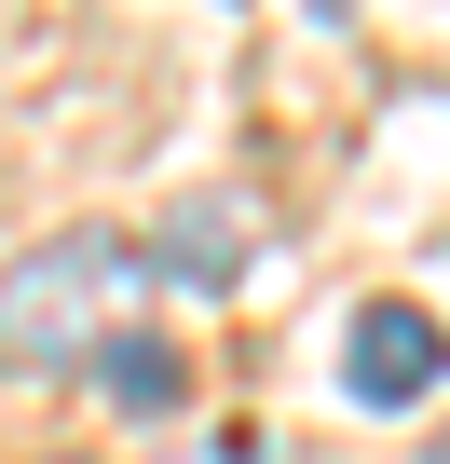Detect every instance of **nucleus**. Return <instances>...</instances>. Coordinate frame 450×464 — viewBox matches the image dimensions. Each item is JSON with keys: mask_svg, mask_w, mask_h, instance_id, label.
<instances>
[{"mask_svg": "<svg viewBox=\"0 0 450 464\" xmlns=\"http://www.w3.org/2000/svg\"><path fill=\"white\" fill-rule=\"evenodd\" d=\"M137 301H150V246H123V232H42V246L0 260V369L14 382L110 369V342H137Z\"/></svg>", "mask_w": 450, "mask_h": 464, "instance_id": "1", "label": "nucleus"}, {"mask_svg": "<svg viewBox=\"0 0 450 464\" xmlns=\"http://www.w3.org/2000/svg\"><path fill=\"white\" fill-rule=\"evenodd\" d=\"M450 382V328L423 314V301H355V328H341V396L355 410H423Z\"/></svg>", "mask_w": 450, "mask_h": 464, "instance_id": "2", "label": "nucleus"}, {"mask_svg": "<svg viewBox=\"0 0 450 464\" xmlns=\"http://www.w3.org/2000/svg\"><path fill=\"white\" fill-rule=\"evenodd\" d=\"M246 260H260V232H246L233 205H218V191H191V205L150 232V287H164V274H177V287H233Z\"/></svg>", "mask_w": 450, "mask_h": 464, "instance_id": "3", "label": "nucleus"}, {"mask_svg": "<svg viewBox=\"0 0 450 464\" xmlns=\"http://www.w3.org/2000/svg\"><path fill=\"white\" fill-rule=\"evenodd\" d=\"M96 382H110L123 410H177V396H191V369H177V342H150V328H137V342H110V369H96Z\"/></svg>", "mask_w": 450, "mask_h": 464, "instance_id": "4", "label": "nucleus"}, {"mask_svg": "<svg viewBox=\"0 0 450 464\" xmlns=\"http://www.w3.org/2000/svg\"><path fill=\"white\" fill-rule=\"evenodd\" d=\"M177 464H287V450H273V437H191Z\"/></svg>", "mask_w": 450, "mask_h": 464, "instance_id": "5", "label": "nucleus"}, {"mask_svg": "<svg viewBox=\"0 0 450 464\" xmlns=\"http://www.w3.org/2000/svg\"><path fill=\"white\" fill-rule=\"evenodd\" d=\"M409 464H450V437H423V450H409Z\"/></svg>", "mask_w": 450, "mask_h": 464, "instance_id": "6", "label": "nucleus"}, {"mask_svg": "<svg viewBox=\"0 0 450 464\" xmlns=\"http://www.w3.org/2000/svg\"><path fill=\"white\" fill-rule=\"evenodd\" d=\"M55 464H82V450H55Z\"/></svg>", "mask_w": 450, "mask_h": 464, "instance_id": "7", "label": "nucleus"}]
</instances>
